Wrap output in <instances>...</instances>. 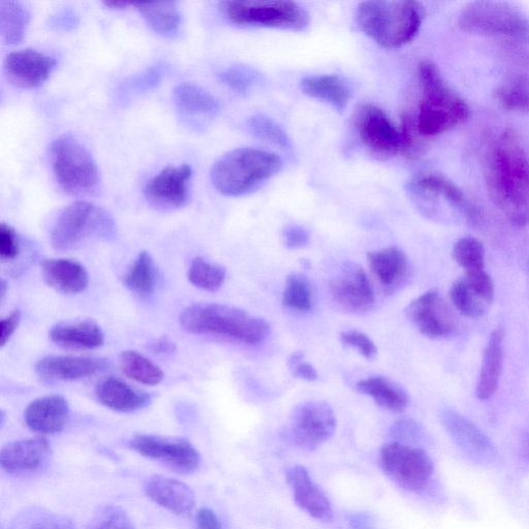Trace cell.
<instances>
[{
    "instance_id": "6da1fadb",
    "label": "cell",
    "mask_w": 529,
    "mask_h": 529,
    "mask_svg": "<svg viewBox=\"0 0 529 529\" xmlns=\"http://www.w3.org/2000/svg\"><path fill=\"white\" fill-rule=\"evenodd\" d=\"M485 176L494 203L516 226L529 222V159L518 136L504 133L489 149Z\"/></svg>"
},
{
    "instance_id": "7a4b0ae2",
    "label": "cell",
    "mask_w": 529,
    "mask_h": 529,
    "mask_svg": "<svg viewBox=\"0 0 529 529\" xmlns=\"http://www.w3.org/2000/svg\"><path fill=\"white\" fill-rule=\"evenodd\" d=\"M418 78L422 99L419 103L416 128L421 136L443 135L470 119V106L450 88L440 69L432 61L421 62Z\"/></svg>"
},
{
    "instance_id": "3957f363",
    "label": "cell",
    "mask_w": 529,
    "mask_h": 529,
    "mask_svg": "<svg viewBox=\"0 0 529 529\" xmlns=\"http://www.w3.org/2000/svg\"><path fill=\"white\" fill-rule=\"evenodd\" d=\"M181 327L192 334L222 337L248 346L262 344L270 325L247 311L219 303H200L183 310Z\"/></svg>"
},
{
    "instance_id": "277c9868",
    "label": "cell",
    "mask_w": 529,
    "mask_h": 529,
    "mask_svg": "<svg viewBox=\"0 0 529 529\" xmlns=\"http://www.w3.org/2000/svg\"><path fill=\"white\" fill-rule=\"evenodd\" d=\"M425 10L417 2L361 3L355 19L359 29L377 44L397 49L416 39L422 27Z\"/></svg>"
},
{
    "instance_id": "5b68a950",
    "label": "cell",
    "mask_w": 529,
    "mask_h": 529,
    "mask_svg": "<svg viewBox=\"0 0 529 529\" xmlns=\"http://www.w3.org/2000/svg\"><path fill=\"white\" fill-rule=\"evenodd\" d=\"M283 168L275 153L257 148H238L213 165L211 181L217 192L227 197H241L258 190Z\"/></svg>"
},
{
    "instance_id": "8992f818",
    "label": "cell",
    "mask_w": 529,
    "mask_h": 529,
    "mask_svg": "<svg viewBox=\"0 0 529 529\" xmlns=\"http://www.w3.org/2000/svg\"><path fill=\"white\" fill-rule=\"evenodd\" d=\"M116 232L115 222L108 211L78 201L58 215L51 230V244L56 252L65 253L89 239L111 240Z\"/></svg>"
},
{
    "instance_id": "52a82bcc",
    "label": "cell",
    "mask_w": 529,
    "mask_h": 529,
    "mask_svg": "<svg viewBox=\"0 0 529 529\" xmlns=\"http://www.w3.org/2000/svg\"><path fill=\"white\" fill-rule=\"evenodd\" d=\"M50 160L58 184L68 194L91 195L98 190L100 172L97 163L73 136H61L51 143Z\"/></svg>"
},
{
    "instance_id": "ba28073f",
    "label": "cell",
    "mask_w": 529,
    "mask_h": 529,
    "mask_svg": "<svg viewBox=\"0 0 529 529\" xmlns=\"http://www.w3.org/2000/svg\"><path fill=\"white\" fill-rule=\"evenodd\" d=\"M221 11L231 23L239 26L303 31L310 20L301 6L283 0H230L221 4Z\"/></svg>"
},
{
    "instance_id": "9c48e42d",
    "label": "cell",
    "mask_w": 529,
    "mask_h": 529,
    "mask_svg": "<svg viewBox=\"0 0 529 529\" xmlns=\"http://www.w3.org/2000/svg\"><path fill=\"white\" fill-rule=\"evenodd\" d=\"M464 33L478 37H521L529 33V19L515 6L504 2H474L458 18Z\"/></svg>"
},
{
    "instance_id": "30bf717a",
    "label": "cell",
    "mask_w": 529,
    "mask_h": 529,
    "mask_svg": "<svg viewBox=\"0 0 529 529\" xmlns=\"http://www.w3.org/2000/svg\"><path fill=\"white\" fill-rule=\"evenodd\" d=\"M380 462L383 472L399 487L410 492L423 491L434 473L433 462L424 450L399 442L383 447Z\"/></svg>"
},
{
    "instance_id": "8fae6325",
    "label": "cell",
    "mask_w": 529,
    "mask_h": 529,
    "mask_svg": "<svg viewBox=\"0 0 529 529\" xmlns=\"http://www.w3.org/2000/svg\"><path fill=\"white\" fill-rule=\"evenodd\" d=\"M336 430V417L325 401H305L290 416V439L299 449L314 451L328 442Z\"/></svg>"
},
{
    "instance_id": "7c38bea8",
    "label": "cell",
    "mask_w": 529,
    "mask_h": 529,
    "mask_svg": "<svg viewBox=\"0 0 529 529\" xmlns=\"http://www.w3.org/2000/svg\"><path fill=\"white\" fill-rule=\"evenodd\" d=\"M354 128L361 143L380 157H393L406 148L401 131H398L387 114L375 105L360 106L354 115Z\"/></svg>"
},
{
    "instance_id": "4fadbf2b",
    "label": "cell",
    "mask_w": 529,
    "mask_h": 529,
    "mask_svg": "<svg viewBox=\"0 0 529 529\" xmlns=\"http://www.w3.org/2000/svg\"><path fill=\"white\" fill-rule=\"evenodd\" d=\"M130 447L140 455L160 461L182 475L195 473L201 464L199 451L184 439L137 434L130 441Z\"/></svg>"
},
{
    "instance_id": "5bb4252c",
    "label": "cell",
    "mask_w": 529,
    "mask_h": 529,
    "mask_svg": "<svg viewBox=\"0 0 529 529\" xmlns=\"http://www.w3.org/2000/svg\"><path fill=\"white\" fill-rule=\"evenodd\" d=\"M329 292L337 305L350 314H367L376 305L375 291L365 270L353 262L341 265L330 280Z\"/></svg>"
},
{
    "instance_id": "9a60e30c",
    "label": "cell",
    "mask_w": 529,
    "mask_h": 529,
    "mask_svg": "<svg viewBox=\"0 0 529 529\" xmlns=\"http://www.w3.org/2000/svg\"><path fill=\"white\" fill-rule=\"evenodd\" d=\"M406 316L422 335L430 339L447 338L457 329L451 307L437 291H428L414 299L406 308Z\"/></svg>"
},
{
    "instance_id": "2e32d148",
    "label": "cell",
    "mask_w": 529,
    "mask_h": 529,
    "mask_svg": "<svg viewBox=\"0 0 529 529\" xmlns=\"http://www.w3.org/2000/svg\"><path fill=\"white\" fill-rule=\"evenodd\" d=\"M193 169L190 165L169 166L145 185L147 202L162 211L184 207L190 201Z\"/></svg>"
},
{
    "instance_id": "e0dca14e",
    "label": "cell",
    "mask_w": 529,
    "mask_h": 529,
    "mask_svg": "<svg viewBox=\"0 0 529 529\" xmlns=\"http://www.w3.org/2000/svg\"><path fill=\"white\" fill-rule=\"evenodd\" d=\"M173 101L181 122L201 131L220 112L221 105L211 93L193 83H182L173 90Z\"/></svg>"
},
{
    "instance_id": "ac0fdd59",
    "label": "cell",
    "mask_w": 529,
    "mask_h": 529,
    "mask_svg": "<svg viewBox=\"0 0 529 529\" xmlns=\"http://www.w3.org/2000/svg\"><path fill=\"white\" fill-rule=\"evenodd\" d=\"M56 66V60L36 50L11 52L5 59L6 78L21 88H35L42 85Z\"/></svg>"
},
{
    "instance_id": "d6986e66",
    "label": "cell",
    "mask_w": 529,
    "mask_h": 529,
    "mask_svg": "<svg viewBox=\"0 0 529 529\" xmlns=\"http://www.w3.org/2000/svg\"><path fill=\"white\" fill-rule=\"evenodd\" d=\"M52 449L47 440L33 438L8 444L0 453L2 468L12 475L33 474L49 464Z\"/></svg>"
},
{
    "instance_id": "ffe728a7",
    "label": "cell",
    "mask_w": 529,
    "mask_h": 529,
    "mask_svg": "<svg viewBox=\"0 0 529 529\" xmlns=\"http://www.w3.org/2000/svg\"><path fill=\"white\" fill-rule=\"evenodd\" d=\"M108 366L104 359L48 356L37 363L36 372L43 382H75L95 376Z\"/></svg>"
},
{
    "instance_id": "44dd1931",
    "label": "cell",
    "mask_w": 529,
    "mask_h": 529,
    "mask_svg": "<svg viewBox=\"0 0 529 529\" xmlns=\"http://www.w3.org/2000/svg\"><path fill=\"white\" fill-rule=\"evenodd\" d=\"M286 477L294 501L301 510L322 522H330L333 519V509L327 495L311 479L303 466H292Z\"/></svg>"
},
{
    "instance_id": "7402d4cb",
    "label": "cell",
    "mask_w": 529,
    "mask_h": 529,
    "mask_svg": "<svg viewBox=\"0 0 529 529\" xmlns=\"http://www.w3.org/2000/svg\"><path fill=\"white\" fill-rule=\"evenodd\" d=\"M367 262L385 293L392 295L408 285L412 273L410 261L398 247L369 252Z\"/></svg>"
},
{
    "instance_id": "603a6c76",
    "label": "cell",
    "mask_w": 529,
    "mask_h": 529,
    "mask_svg": "<svg viewBox=\"0 0 529 529\" xmlns=\"http://www.w3.org/2000/svg\"><path fill=\"white\" fill-rule=\"evenodd\" d=\"M70 419V406L65 397L49 395L40 397L24 412L27 427L39 434H55L65 429Z\"/></svg>"
},
{
    "instance_id": "cb8c5ba5",
    "label": "cell",
    "mask_w": 529,
    "mask_h": 529,
    "mask_svg": "<svg viewBox=\"0 0 529 529\" xmlns=\"http://www.w3.org/2000/svg\"><path fill=\"white\" fill-rule=\"evenodd\" d=\"M144 490L151 501L176 515H189L196 506L194 491L172 478L153 476L147 480Z\"/></svg>"
},
{
    "instance_id": "d4e9b609",
    "label": "cell",
    "mask_w": 529,
    "mask_h": 529,
    "mask_svg": "<svg viewBox=\"0 0 529 529\" xmlns=\"http://www.w3.org/2000/svg\"><path fill=\"white\" fill-rule=\"evenodd\" d=\"M42 275L51 289L64 295L83 293L89 285L86 268L74 260H45L42 264Z\"/></svg>"
},
{
    "instance_id": "484cf974",
    "label": "cell",
    "mask_w": 529,
    "mask_h": 529,
    "mask_svg": "<svg viewBox=\"0 0 529 529\" xmlns=\"http://www.w3.org/2000/svg\"><path fill=\"white\" fill-rule=\"evenodd\" d=\"M504 338V330L497 328L487 341L476 388L480 400L490 399L499 389L504 366Z\"/></svg>"
},
{
    "instance_id": "4316f807",
    "label": "cell",
    "mask_w": 529,
    "mask_h": 529,
    "mask_svg": "<svg viewBox=\"0 0 529 529\" xmlns=\"http://www.w3.org/2000/svg\"><path fill=\"white\" fill-rule=\"evenodd\" d=\"M49 336L56 346L67 349L93 350L105 342L104 331L92 320L60 323L51 329Z\"/></svg>"
},
{
    "instance_id": "83f0119b",
    "label": "cell",
    "mask_w": 529,
    "mask_h": 529,
    "mask_svg": "<svg viewBox=\"0 0 529 529\" xmlns=\"http://www.w3.org/2000/svg\"><path fill=\"white\" fill-rule=\"evenodd\" d=\"M96 396L104 407L119 413H134L147 408L151 396L115 378L101 382Z\"/></svg>"
},
{
    "instance_id": "f1b7e54d",
    "label": "cell",
    "mask_w": 529,
    "mask_h": 529,
    "mask_svg": "<svg viewBox=\"0 0 529 529\" xmlns=\"http://www.w3.org/2000/svg\"><path fill=\"white\" fill-rule=\"evenodd\" d=\"M300 86L306 96L329 104L338 112L345 111L352 99L349 82L338 75L308 76Z\"/></svg>"
},
{
    "instance_id": "f546056e",
    "label": "cell",
    "mask_w": 529,
    "mask_h": 529,
    "mask_svg": "<svg viewBox=\"0 0 529 529\" xmlns=\"http://www.w3.org/2000/svg\"><path fill=\"white\" fill-rule=\"evenodd\" d=\"M356 388L361 394L371 397L378 407L392 413H402L410 403L407 391L386 377L362 380Z\"/></svg>"
},
{
    "instance_id": "4dcf8cb0",
    "label": "cell",
    "mask_w": 529,
    "mask_h": 529,
    "mask_svg": "<svg viewBox=\"0 0 529 529\" xmlns=\"http://www.w3.org/2000/svg\"><path fill=\"white\" fill-rule=\"evenodd\" d=\"M442 421L453 440L464 450L476 456H488L492 446L484 433L469 419L453 411H445Z\"/></svg>"
},
{
    "instance_id": "1f68e13d",
    "label": "cell",
    "mask_w": 529,
    "mask_h": 529,
    "mask_svg": "<svg viewBox=\"0 0 529 529\" xmlns=\"http://www.w3.org/2000/svg\"><path fill=\"white\" fill-rule=\"evenodd\" d=\"M141 13L147 24L159 35L167 38L178 34L181 24V13L174 2L133 4Z\"/></svg>"
},
{
    "instance_id": "d6a6232c",
    "label": "cell",
    "mask_w": 529,
    "mask_h": 529,
    "mask_svg": "<svg viewBox=\"0 0 529 529\" xmlns=\"http://www.w3.org/2000/svg\"><path fill=\"white\" fill-rule=\"evenodd\" d=\"M411 198H443L453 204L462 203L464 195L458 186L447 178L425 174L414 178L407 185Z\"/></svg>"
},
{
    "instance_id": "836d02e7",
    "label": "cell",
    "mask_w": 529,
    "mask_h": 529,
    "mask_svg": "<svg viewBox=\"0 0 529 529\" xmlns=\"http://www.w3.org/2000/svg\"><path fill=\"white\" fill-rule=\"evenodd\" d=\"M159 283V272L154 260L142 252L123 276V284L134 294L147 297L152 295Z\"/></svg>"
},
{
    "instance_id": "e575fe53",
    "label": "cell",
    "mask_w": 529,
    "mask_h": 529,
    "mask_svg": "<svg viewBox=\"0 0 529 529\" xmlns=\"http://www.w3.org/2000/svg\"><path fill=\"white\" fill-rule=\"evenodd\" d=\"M119 365L124 375L143 385L158 386L165 379L158 365L136 351H124L119 357Z\"/></svg>"
},
{
    "instance_id": "d590c367",
    "label": "cell",
    "mask_w": 529,
    "mask_h": 529,
    "mask_svg": "<svg viewBox=\"0 0 529 529\" xmlns=\"http://www.w3.org/2000/svg\"><path fill=\"white\" fill-rule=\"evenodd\" d=\"M29 20L30 14L21 3L0 2V35L7 44L15 45L23 40Z\"/></svg>"
},
{
    "instance_id": "8d00e7d4",
    "label": "cell",
    "mask_w": 529,
    "mask_h": 529,
    "mask_svg": "<svg viewBox=\"0 0 529 529\" xmlns=\"http://www.w3.org/2000/svg\"><path fill=\"white\" fill-rule=\"evenodd\" d=\"M450 298L459 313L465 317L478 319L485 315L487 303L462 277L452 285Z\"/></svg>"
},
{
    "instance_id": "74e56055",
    "label": "cell",
    "mask_w": 529,
    "mask_h": 529,
    "mask_svg": "<svg viewBox=\"0 0 529 529\" xmlns=\"http://www.w3.org/2000/svg\"><path fill=\"white\" fill-rule=\"evenodd\" d=\"M226 276L227 271L223 266L208 262L201 257L193 260L188 272L190 283L207 292L219 291L225 283Z\"/></svg>"
},
{
    "instance_id": "f35d334b",
    "label": "cell",
    "mask_w": 529,
    "mask_h": 529,
    "mask_svg": "<svg viewBox=\"0 0 529 529\" xmlns=\"http://www.w3.org/2000/svg\"><path fill=\"white\" fill-rule=\"evenodd\" d=\"M167 72V66L158 64L145 72L135 75L124 81L119 87L118 98L121 103H126L139 97L142 93L158 87Z\"/></svg>"
},
{
    "instance_id": "ab89813d",
    "label": "cell",
    "mask_w": 529,
    "mask_h": 529,
    "mask_svg": "<svg viewBox=\"0 0 529 529\" xmlns=\"http://www.w3.org/2000/svg\"><path fill=\"white\" fill-rule=\"evenodd\" d=\"M494 98L509 111L529 112V78H518L494 90Z\"/></svg>"
},
{
    "instance_id": "60d3db41",
    "label": "cell",
    "mask_w": 529,
    "mask_h": 529,
    "mask_svg": "<svg viewBox=\"0 0 529 529\" xmlns=\"http://www.w3.org/2000/svg\"><path fill=\"white\" fill-rule=\"evenodd\" d=\"M453 258L465 274L485 270V248L476 238L459 239L453 247Z\"/></svg>"
},
{
    "instance_id": "b9f144b4",
    "label": "cell",
    "mask_w": 529,
    "mask_h": 529,
    "mask_svg": "<svg viewBox=\"0 0 529 529\" xmlns=\"http://www.w3.org/2000/svg\"><path fill=\"white\" fill-rule=\"evenodd\" d=\"M313 290L306 276L293 273L288 276L283 294V304L289 309L307 313L313 308Z\"/></svg>"
},
{
    "instance_id": "7bdbcfd3",
    "label": "cell",
    "mask_w": 529,
    "mask_h": 529,
    "mask_svg": "<svg viewBox=\"0 0 529 529\" xmlns=\"http://www.w3.org/2000/svg\"><path fill=\"white\" fill-rule=\"evenodd\" d=\"M11 529H75V526L65 516L44 510H33L22 514Z\"/></svg>"
},
{
    "instance_id": "ee69618b",
    "label": "cell",
    "mask_w": 529,
    "mask_h": 529,
    "mask_svg": "<svg viewBox=\"0 0 529 529\" xmlns=\"http://www.w3.org/2000/svg\"><path fill=\"white\" fill-rule=\"evenodd\" d=\"M247 127L255 137L264 142H268L282 149H289L291 147L287 133L274 120L265 115L258 114L252 116L247 122Z\"/></svg>"
},
{
    "instance_id": "f6af8a7d",
    "label": "cell",
    "mask_w": 529,
    "mask_h": 529,
    "mask_svg": "<svg viewBox=\"0 0 529 529\" xmlns=\"http://www.w3.org/2000/svg\"><path fill=\"white\" fill-rule=\"evenodd\" d=\"M219 79L242 96H246L262 81L261 74L258 71L242 65L233 66L222 71L219 73Z\"/></svg>"
},
{
    "instance_id": "bcb514c9",
    "label": "cell",
    "mask_w": 529,
    "mask_h": 529,
    "mask_svg": "<svg viewBox=\"0 0 529 529\" xmlns=\"http://www.w3.org/2000/svg\"><path fill=\"white\" fill-rule=\"evenodd\" d=\"M87 529H136L126 512L116 506L102 508Z\"/></svg>"
},
{
    "instance_id": "7dc6e473",
    "label": "cell",
    "mask_w": 529,
    "mask_h": 529,
    "mask_svg": "<svg viewBox=\"0 0 529 529\" xmlns=\"http://www.w3.org/2000/svg\"><path fill=\"white\" fill-rule=\"evenodd\" d=\"M341 345L354 349L367 360L375 359L378 355V348L366 334L360 331L351 330L342 332L339 336Z\"/></svg>"
},
{
    "instance_id": "c3c4849f",
    "label": "cell",
    "mask_w": 529,
    "mask_h": 529,
    "mask_svg": "<svg viewBox=\"0 0 529 529\" xmlns=\"http://www.w3.org/2000/svg\"><path fill=\"white\" fill-rule=\"evenodd\" d=\"M20 252V241L16 231L6 224L0 225V259L3 262L15 261Z\"/></svg>"
},
{
    "instance_id": "681fc988",
    "label": "cell",
    "mask_w": 529,
    "mask_h": 529,
    "mask_svg": "<svg viewBox=\"0 0 529 529\" xmlns=\"http://www.w3.org/2000/svg\"><path fill=\"white\" fill-rule=\"evenodd\" d=\"M472 288L487 302L491 303L494 299V284L490 275L485 271L465 274Z\"/></svg>"
},
{
    "instance_id": "f907efd6",
    "label": "cell",
    "mask_w": 529,
    "mask_h": 529,
    "mask_svg": "<svg viewBox=\"0 0 529 529\" xmlns=\"http://www.w3.org/2000/svg\"><path fill=\"white\" fill-rule=\"evenodd\" d=\"M303 352H295L288 360L289 369L295 378L307 381L316 382L318 380V372L316 368L304 361Z\"/></svg>"
},
{
    "instance_id": "816d5d0a",
    "label": "cell",
    "mask_w": 529,
    "mask_h": 529,
    "mask_svg": "<svg viewBox=\"0 0 529 529\" xmlns=\"http://www.w3.org/2000/svg\"><path fill=\"white\" fill-rule=\"evenodd\" d=\"M284 243L289 250H300L305 247L310 239L308 231L298 225H289L283 232Z\"/></svg>"
},
{
    "instance_id": "f5cc1de1",
    "label": "cell",
    "mask_w": 529,
    "mask_h": 529,
    "mask_svg": "<svg viewBox=\"0 0 529 529\" xmlns=\"http://www.w3.org/2000/svg\"><path fill=\"white\" fill-rule=\"evenodd\" d=\"M49 24L57 30H72L79 24V17L72 9L66 8L53 14Z\"/></svg>"
},
{
    "instance_id": "db71d44e",
    "label": "cell",
    "mask_w": 529,
    "mask_h": 529,
    "mask_svg": "<svg viewBox=\"0 0 529 529\" xmlns=\"http://www.w3.org/2000/svg\"><path fill=\"white\" fill-rule=\"evenodd\" d=\"M21 322L20 310H14L10 316L2 321L3 331L2 338H0V347L4 348L14 333L17 331Z\"/></svg>"
},
{
    "instance_id": "11a10c76",
    "label": "cell",
    "mask_w": 529,
    "mask_h": 529,
    "mask_svg": "<svg viewBox=\"0 0 529 529\" xmlns=\"http://www.w3.org/2000/svg\"><path fill=\"white\" fill-rule=\"evenodd\" d=\"M196 524L198 529H223L219 517L208 508H202L198 511Z\"/></svg>"
},
{
    "instance_id": "9f6ffc18",
    "label": "cell",
    "mask_w": 529,
    "mask_h": 529,
    "mask_svg": "<svg viewBox=\"0 0 529 529\" xmlns=\"http://www.w3.org/2000/svg\"><path fill=\"white\" fill-rule=\"evenodd\" d=\"M349 523L352 529H376L371 517L363 513L351 515Z\"/></svg>"
},
{
    "instance_id": "6f0895ef",
    "label": "cell",
    "mask_w": 529,
    "mask_h": 529,
    "mask_svg": "<svg viewBox=\"0 0 529 529\" xmlns=\"http://www.w3.org/2000/svg\"><path fill=\"white\" fill-rule=\"evenodd\" d=\"M150 349L153 353L168 355L175 351V345L168 338H160L152 342Z\"/></svg>"
},
{
    "instance_id": "680465c9",
    "label": "cell",
    "mask_w": 529,
    "mask_h": 529,
    "mask_svg": "<svg viewBox=\"0 0 529 529\" xmlns=\"http://www.w3.org/2000/svg\"><path fill=\"white\" fill-rule=\"evenodd\" d=\"M104 4L106 7H109L111 9H117V10L126 9L132 5L127 2H105Z\"/></svg>"
},
{
    "instance_id": "91938a15",
    "label": "cell",
    "mask_w": 529,
    "mask_h": 529,
    "mask_svg": "<svg viewBox=\"0 0 529 529\" xmlns=\"http://www.w3.org/2000/svg\"><path fill=\"white\" fill-rule=\"evenodd\" d=\"M7 289H8V286H7V283L5 282L4 279H2V282H0V299H4L6 294H7Z\"/></svg>"
}]
</instances>
